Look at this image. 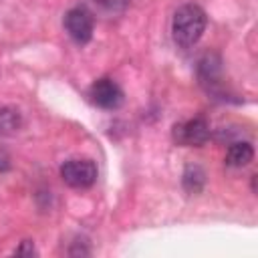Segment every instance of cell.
Listing matches in <instances>:
<instances>
[{"label":"cell","mask_w":258,"mask_h":258,"mask_svg":"<svg viewBox=\"0 0 258 258\" xmlns=\"http://www.w3.org/2000/svg\"><path fill=\"white\" fill-rule=\"evenodd\" d=\"M208 24V16L202 6L187 2L181 4L171 18V38L179 48H191L200 42Z\"/></svg>","instance_id":"cell-1"},{"label":"cell","mask_w":258,"mask_h":258,"mask_svg":"<svg viewBox=\"0 0 258 258\" xmlns=\"http://www.w3.org/2000/svg\"><path fill=\"white\" fill-rule=\"evenodd\" d=\"M60 177L69 187L87 189L97 181V165L91 159H67L60 165Z\"/></svg>","instance_id":"cell-2"},{"label":"cell","mask_w":258,"mask_h":258,"mask_svg":"<svg viewBox=\"0 0 258 258\" xmlns=\"http://www.w3.org/2000/svg\"><path fill=\"white\" fill-rule=\"evenodd\" d=\"M171 137L177 145L200 147L210 139V123L204 117H194L183 123H175Z\"/></svg>","instance_id":"cell-3"},{"label":"cell","mask_w":258,"mask_h":258,"mask_svg":"<svg viewBox=\"0 0 258 258\" xmlns=\"http://www.w3.org/2000/svg\"><path fill=\"white\" fill-rule=\"evenodd\" d=\"M64 30L69 32V36L77 42V44H87L93 38V28H95V20L93 14L85 8V6H75L64 14Z\"/></svg>","instance_id":"cell-4"},{"label":"cell","mask_w":258,"mask_h":258,"mask_svg":"<svg viewBox=\"0 0 258 258\" xmlns=\"http://www.w3.org/2000/svg\"><path fill=\"white\" fill-rule=\"evenodd\" d=\"M89 97H91V101H93L97 107L109 109V111L119 109V107L123 105V99H125L121 87H119L113 79H109V77L97 79V81L91 85V89H89Z\"/></svg>","instance_id":"cell-5"},{"label":"cell","mask_w":258,"mask_h":258,"mask_svg":"<svg viewBox=\"0 0 258 258\" xmlns=\"http://www.w3.org/2000/svg\"><path fill=\"white\" fill-rule=\"evenodd\" d=\"M254 159V147L250 141H236L226 151V165L230 167H246Z\"/></svg>","instance_id":"cell-6"},{"label":"cell","mask_w":258,"mask_h":258,"mask_svg":"<svg viewBox=\"0 0 258 258\" xmlns=\"http://www.w3.org/2000/svg\"><path fill=\"white\" fill-rule=\"evenodd\" d=\"M204 183H206L204 169L200 165H187L185 171H183V187H185V191L198 194V191H202Z\"/></svg>","instance_id":"cell-7"},{"label":"cell","mask_w":258,"mask_h":258,"mask_svg":"<svg viewBox=\"0 0 258 258\" xmlns=\"http://www.w3.org/2000/svg\"><path fill=\"white\" fill-rule=\"evenodd\" d=\"M22 125V117L16 109L12 107H2L0 109V135H12L18 131Z\"/></svg>","instance_id":"cell-8"}]
</instances>
